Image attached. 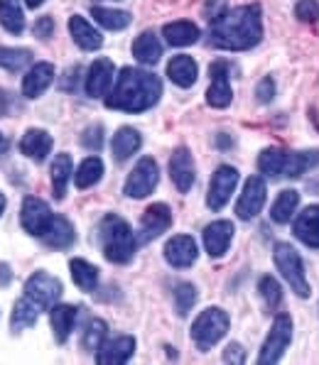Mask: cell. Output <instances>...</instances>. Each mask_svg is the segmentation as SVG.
<instances>
[{"label": "cell", "instance_id": "obj_1", "mask_svg": "<svg viewBox=\"0 0 319 365\" xmlns=\"http://www.w3.org/2000/svg\"><path fill=\"white\" fill-rule=\"evenodd\" d=\"M260 39H263V10L255 3L226 10L216 20H211L209 42L216 49L245 52V49H253Z\"/></svg>", "mask_w": 319, "mask_h": 365}, {"label": "cell", "instance_id": "obj_2", "mask_svg": "<svg viewBox=\"0 0 319 365\" xmlns=\"http://www.w3.org/2000/svg\"><path fill=\"white\" fill-rule=\"evenodd\" d=\"M160 96L162 81L158 74L126 66V69H121L113 91L106 93V108L123 110V113H143V110L153 108Z\"/></svg>", "mask_w": 319, "mask_h": 365}, {"label": "cell", "instance_id": "obj_3", "mask_svg": "<svg viewBox=\"0 0 319 365\" xmlns=\"http://www.w3.org/2000/svg\"><path fill=\"white\" fill-rule=\"evenodd\" d=\"M98 240H101L103 257L108 262L126 265V262H131L133 255H136V245H138L136 233L131 231L126 218L116 216V213L103 216V221H101V226H98Z\"/></svg>", "mask_w": 319, "mask_h": 365}, {"label": "cell", "instance_id": "obj_4", "mask_svg": "<svg viewBox=\"0 0 319 365\" xmlns=\"http://www.w3.org/2000/svg\"><path fill=\"white\" fill-rule=\"evenodd\" d=\"M228 324L231 322H228V314L223 309H204L192 324V341L197 344L199 351H209L228 334Z\"/></svg>", "mask_w": 319, "mask_h": 365}, {"label": "cell", "instance_id": "obj_5", "mask_svg": "<svg viewBox=\"0 0 319 365\" xmlns=\"http://www.w3.org/2000/svg\"><path fill=\"white\" fill-rule=\"evenodd\" d=\"M273 260H275L280 274L288 279L290 289H293L298 297H302V299H307V297L312 294V289L305 277V265H302L300 252L288 243H278L275 250H273Z\"/></svg>", "mask_w": 319, "mask_h": 365}, {"label": "cell", "instance_id": "obj_6", "mask_svg": "<svg viewBox=\"0 0 319 365\" xmlns=\"http://www.w3.org/2000/svg\"><path fill=\"white\" fill-rule=\"evenodd\" d=\"M290 341H293V319L288 314H278L273 319V329L268 334L265 344L260 348V356H258V363L260 365H273L283 358V353L288 351Z\"/></svg>", "mask_w": 319, "mask_h": 365}, {"label": "cell", "instance_id": "obj_7", "mask_svg": "<svg viewBox=\"0 0 319 365\" xmlns=\"http://www.w3.org/2000/svg\"><path fill=\"white\" fill-rule=\"evenodd\" d=\"M158 182H160L158 162L153 157H140L138 165L133 167V172L128 174L123 192H126V196H131V199H145V196L155 192Z\"/></svg>", "mask_w": 319, "mask_h": 365}, {"label": "cell", "instance_id": "obj_8", "mask_svg": "<svg viewBox=\"0 0 319 365\" xmlns=\"http://www.w3.org/2000/svg\"><path fill=\"white\" fill-rule=\"evenodd\" d=\"M61 282L54 274L44 272V269H37L27 277L25 282V297L32 299L40 309H52L59 302L61 297Z\"/></svg>", "mask_w": 319, "mask_h": 365}, {"label": "cell", "instance_id": "obj_9", "mask_svg": "<svg viewBox=\"0 0 319 365\" xmlns=\"http://www.w3.org/2000/svg\"><path fill=\"white\" fill-rule=\"evenodd\" d=\"M236 184H238L236 167L221 165L219 170L214 172V177H211L209 194H206V206H209L211 211H221L223 206L228 204L231 194L236 192Z\"/></svg>", "mask_w": 319, "mask_h": 365}, {"label": "cell", "instance_id": "obj_10", "mask_svg": "<svg viewBox=\"0 0 319 365\" xmlns=\"http://www.w3.org/2000/svg\"><path fill=\"white\" fill-rule=\"evenodd\" d=\"M54 213L47 206V201L37 199V196H25L22 199V209H20V223L30 235H37L42 238V233L49 228Z\"/></svg>", "mask_w": 319, "mask_h": 365}, {"label": "cell", "instance_id": "obj_11", "mask_svg": "<svg viewBox=\"0 0 319 365\" xmlns=\"http://www.w3.org/2000/svg\"><path fill=\"white\" fill-rule=\"evenodd\" d=\"M265 199H268L265 182H263L260 177H248L245 179L243 192H240L238 204H236V216L240 218V221H250V218H255L263 211V206H265Z\"/></svg>", "mask_w": 319, "mask_h": 365}, {"label": "cell", "instance_id": "obj_12", "mask_svg": "<svg viewBox=\"0 0 319 365\" xmlns=\"http://www.w3.org/2000/svg\"><path fill=\"white\" fill-rule=\"evenodd\" d=\"M172 226V211L167 204H150L145 213L140 216V235L138 243H150L160 238L167 228Z\"/></svg>", "mask_w": 319, "mask_h": 365}, {"label": "cell", "instance_id": "obj_13", "mask_svg": "<svg viewBox=\"0 0 319 365\" xmlns=\"http://www.w3.org/2000/svg\"><path fill=\"white\" fill-rule=\"evenodd\" d=\"M228 61L216 59L214 64L209 66V76H211V86L206 91V103L211 108H226L228 103L233 101V91L231 83H228Z\"/></svg>", "mask_w": 319, "mask_h": 365}, {"label": "cell", "instance_id": "obj_14", "mask_svg": "<svg viewBox=\"0 0 319 365\" xmlns=\"http://www.w3.org/2000/svg\"><path fill=\"white\" fill-rule=\"evenodd\" d=\"M113 71H116V66H113V61H111V59L101 57V59L93 61V64L88 66V71H86V78H83L86 96L103 98L106 93H108L111 83H113V76H116Z\"/></svg>", "mask_w": 319, "mask_h": 365}, {"label": "cell", "instance_id": "obj_15", "mask_svg": "<svg viewBox=\"0 0 319 365\" xmlns=\"http://www.w3.org/2000/svg\"><path fill=\"white\" fill-rule=\"evenodd\" d=\"M170 179L175 182L177 192L187 194L194 187L197 179V167H194L192 153L187 148H177L170 157Z\"/></svg>", "mask_w": 319, "mask_h": 365}, {"label": "cell", "instance_id": "obj_16", "mask_svg": "<svg viewBox=\"0 0 319 365\" xmlns=\"http://www.w3.org/2000/svg\"><path fill=\"white\" fill-rule=\"evenodd\" d=\"M199 257V248L197 240L192 235H175V238L167 240L165 245V260L170 262L172 267L184 269L189 265H194Z\"/></svg>", "mask_w": 319, "mask_h": 365}, {"label": "cell", "instance_id": "obj_17", "mask_svg": "<svg viewBox=\"0 0 319 365\" xmlns=\"http://www.w3.org/2000/svg\"><path fill=\"white\" fill-rule=\"evenodd\" d=\"M136 353V339L133 336H116V339H106V344L96 351L98 365H123L131 361Z\"/></svg>", "mask_w": 319, "mask_h": 365}, {"label": "cell", "instance_id": "obj_18", "mask_svg": "<svg viewBox=\"0 0 319 365\" xmlns=\"http://www.w3.org/2000/svg\"><path fill=\"white\" fill-rule=\"evenodd\" d=\"M54 81V64L49 61H37L27 69L25 78H22V96L25 98H37L49 88V83Z\"/></svg>", "mask_w": 319, "mask_h": 365}, {"label": "cell", "instance_id": "obj_19", "mask_svg": "<svg viewBox=\"0 0 319 365\" xmlns=\"http://www.w3.org/2000/svg\"><path fill=\"white\" fill-rule=\"evenodd\" d=\"M233 238V223L231 221H214L204 228V248L211 257H221L228 250Z\"/></svg>", "mask_w": 319, "mask_h": 365}, {"label": "cell", "instance_id": "obj_20", "mask_svg": "<svg viewBox=\"0 0 319 365\" xmlns=\"http://www.w3.org/2000/svg\"><path fill=\"white\" fill-rule=\"evenodd\" d=\"M69 32L71 39L76 42V47L86 49V52H96V49L103 47V35L86 18H81V15H71Z\"/></svg>", "mask_w": 319, "mask_h": 365}, {"label": "cell", "instance_id": "obj_21", "mask_svg": "<svg viewBox=\"0 0 319 365\" xmlns=\"http://www.w3.org/2000/svg\"><path fill=\"white\" fill-rule=\"evenodd\" d=\"M20 153L35 162H44L52 153V135L40 128H32L20 138Z\"/></svg>", "mask_w": 319, "mask_h": 365}, {"label": "cell", "instance_id": "obj_22", "mask_svg": "<svg viewBox=\"0 0 319 365\" xmlns=\"http://www.w3.org/2000/svg\"><path fill=\"white\" fill-rule=\"evenodd\" d=\"M76 240V233H74V226L66 216H54L49 228L42 233V243L52 250H64L69 248L71 243Z\"/></svg>", "mask_w": 319, "mask_h": 365}, {"label": "cell", "instance_id": "obj_23", "mask_svg": "<svg viewBox=\"0 0 319 365\" xmlns=\"http://www.w3.org/2000/svg\"><path fill=\"white\" fill-rule=\"evenodd\" d=\"M197 76H199L197 61L192 57H187V54H177V57H172L170 64H167V78H170L172 83H177L180 88L194 86Z\"/></svg>", "mask_w": 319, "mask_h": 365}, {"label": "cell", "instance_id": "obj_24", "mask_svg": "<svg viewBox=\"0 0 319 365\" xmlns=\"http://www.w3.org/2000/svg\"><path fill=\"white\" fill-rule=\"evenodd\" d=\"M293 231L298 235V240H302L305 245L319 248V204L307 206V209L300 213Z\"/></svg>", "mask_w": 319, "mask_h": 365}, {"label": "cell", "instance_id": "obj_25", "mask_svg": "<svg viewBox=\"0 0 319 365\" xmlns=\"http://www.w3.org/2000/svg\"><path fill=\"white\" fill-rule=\"evenodd\" d=\"M49 322H52V331L57 344H66L76 324V307L74 304H54L49 309Z\"/></svg>", "mask_w": 319, "mask_h": 365}, {"label": "cell", "instance_id": "obj_26", "mask_svg": "<svg viewBox=\"0 0 319 365\" xmlns=\"http://www.w3.org/2000/svg\"><path fill=\"white\" fill-rule=\"evenodd\" d=\"M162 35H165V42L170 44V47H189V44L199 42L201 32L194 22L177 20V22H170V25L162 27Z\"/></svg>", "mask_w": 319, "mask_h": 365}, {"label": "cell", "instance_id": "obj_27", "mask_svg": "<svg viewBox=\"0 0 319 365\" xmlns=\"http://www.w3.org/2000/svg\"><path fill=\"white\" fill-rule=\"evenodd\" d=\"M71 172H74V162H71V155L61 153L52 160V167H49V174H52V192L54 199L61 201L66 196V187H69Z\"/></svg>", "mask_w": 319, "mask_h": 365}, {"label": "cell", "instance_id": "obj_28", "mask_svg": "<svg viewBox=\"0 0 319 365\" xmlns=\"http://www.w3.org/2000/svg\"><path fill=\"white\" fill-rule=\"evenodd\" d=\"M133 57L145 66L158 64L160 57H162V44H160L158 35H153V32H143V35H138L136 42H133Z\"/></svg>", "mask_w": 319, "mask_h": 365}, {"label": "cell", "instance_id": "obj_29", "mask_svg": "<svg viewBox=\"0 0 319 365\" xmlns=\"http://www.w3.org/2000/svg\"><path fill=\"white\" fill-rule=\"evenodd\" d=\"M140 145H143V138H140V133L136 128H121V130L113 135V140H111V150H113V157L118 162L136 155L140 150Z\"/></svg>", "mask_w": 319, "mask_h": 365}, {"label": "cell", "instance_id": "obj_30", "mask_svg": "<svg viewBox=\"0 0 319 365\" xmlns=\"http://www.w3.org/2000/svg\"><path fill=\"white\" fill-rule=\"evenodd\" d=\"M37 317H40V307H37L32 299H27V297H22V299L15 302V307H13L10 327H13V331L32 329L37 324Z\"/></svg>", "mask_w": 319, "mask_h": 365}, {"label": "cell", "instance_id": "obj_31", "mask_svg": "<svg viewBox=\"0 0 319 365\" xmlns=\"http://www.w3.org/2000/svg\"><path fill=\"white\" fill-rule=\"evenodd\" d=\"M69 269H71V279H74V284L81 292H93L98 287V269H96V265L81 260V257H74V260L69 262Z\"/></svg>", "mask_w": 319, "mask_h": 365}, {"label": "cell", "instance_id": "obj_32", "mask_svg": "<svg viewBox=\"0 0 319 365\" xmlns=\"http://www.w3.org/2000/svg\"><path fill=\"white\" fill-rule=\"evenodd\" d=\"M0 25L10 35L25 32V15H22L20 0H0Z\"/></svg>", "mask_w": 319, "mask_h": 365}, {"label": "cell", "instance_id": "obj_33", "mask_svg": "<svg viewBox=\"0 0 319 365\" xmlns=\"http://www.w3.org/2000/svg\"><path fill=\"white\" fill-rule=\"evenodd\" d=\"M91 15H93V20L103 27V30H111V32L126 30V27L131 25V15H128L126 10H113V8H103V5H93Z\"/></svg>", "mask_w": 319, "mask_h": 365}, {"label": "cell", "instance_id": "obj_34", "mask_svg": "<svg viewBox=\"0 0 319 365\" xmlns=\"http://www.w3.org/2000/svg\"><path fill=\"white\" fill-rule=\"evenodd\" d=\"M319 165V150H305V153H288L285 162V177H300V174L315 170Z\"/></svg>", "mask_w": 319, "mask_h": 365}, {"label": "cell", "instance_id": "obj_35", "mask_svg": "<svg viewBox=\"0 0 319 365\" xmlns=\"http://www.w3.org/2000/svg\"><path fill=\"white\" fill-rule=\"evenodd\" d=\"M300 204V194L295 189H285V192L278 194V199L273 201V209H270V218L275 223H288L293 218V213L298 211Z\"/></svg>", "mask_w": 319, "mask_h": 365}, {"label": "cell", "instance_id": "obj_36", "mask_svg": "<svg viewBox=\"0 0 319 365\" xmlns=\"http://www.w3.org/2000/svg\"><path fill=\"white\" fill-rule=\"evenodd\" d=\"M101 177H103V162L98 157H86L79 165V170L74 172V184L76 189H88L98 184Z\"/></svg>", "mask_w": 319, "mask_h": 365}, {"label": "cell", "instance_id": "obj_37", "mask_svg": "<svg viewBox=\"0 0 319 365\" xmlns=\"http://www.w3.org/2000/svg\"><path fill=\"white\" fill-rule=\"evenodd\" d=\"M32 64V52L30 49H20V47H0V69L5 71H25Z\"/></svg>", "mask_w": 319, "mask_h": 365}, {"label": "cell", "instance_id": "obj_38", "mask_svg": "<svg viewBox=\"0 0 319 365\" xmlns=\"http://www.w3.org/2000/svg\"><path fill=\"white\" fill-rule=\"evenodd\" d=\"M285 162H288V153L280 148H268L263 150L258 157V170L265 174V177H280L285 170Z\"/></svg>", "mask_w": 319, "mask_h": 365}, {"label": "cell", "instance_id": "obj_39", "mask_svg": "<svg viewBox=\"0 0 319 365\" xmlns=\"http://www.w3.org/2000/svg\"><path fill=\"white\" fill-rule=\"evenodd\" d=\"M106 339H108V324H106L103 319H91L88 327L83 329L81 346L86 348V351H98V348L106 344Z\"/></svg>", "mask_w": 319, "mask_h": 365}, {"label": "cell", "instance_id": "obj_40", "mask_svg": "<svg viewBox=\"0 0 319 365\" xmlns=\"http://www.w3.org/2000/svg\"><path fill=\"white\" fill-rule=\"evenodd\" d=\"M172 297H175V309L180 317H187L192 307L197 304V289L189 282H177L175 289H172Z\"/></svg>", "mask_w": 319, "mask_h": 365}, {"label": "cell", "instance_id": "obj_41", "mask_svg": "<svg viewBox=\"0 0 319 365\" xmlns=\"http://www.w3.org/2000/svg\"><path fill=\"white\" fill-rule=\"evenodd\" d=\"M258 292L263 297V302H265V307L270 309H278L280 302H283V289H280L278 279L273 277V274H263V277L258 279Z\"/></svg>", "mask_w": 319, "mask_h": 365}, {"label": "cell", "instance_id": "obj_42", "mask_svg": "<svg viewBox=\"0 0 319 365\" xmlns=\"http://www.w3.org/2000/svg\"><path fill=\"white\" fill-rule=\"evenodd\" d=\"M81 145L86 150H91V153H98L103 148V125H98V123L88 125L81 135Z\"/></svg>", "mask_w": 319, "mask_h": 365}, {"label": "cell", "instance_id": "obj_43", "mask_svg": "<svg viewBox=\"0 0 319 365\" xmlns=\"http://www.w3.org/2000/svg\"><path fill=\"white\" fill-rule=\"evenodd\" d=\"M295 15L300 22H317L319 20V0H298Z\"/></svg>", "mask_w": 319, "mask_h": 365}, {"label": "cell", "instance_id": "obj_44", "mask_svg": "<svg viewBox=\"0 0 319 365\" xmlns=\"http://www.w3.org/2000/svg\"><path fill=\"white\" fill-rule=\"evenodd\" d=\"M273 96H275V81L270 76H263L255 86V98H258V103H270Z\"/></svg>", "mask_w": 319, "mask_h": 365}, {"label": "cell", "instance_id": "obj_45", "mask_svg": "<svg viewBox=\"0 0 319 365\" xmlns=\"http://www.w3.org/2000/svg\"><path fill=\"white\" fill-rule=\"evenodd\" d=\"M32 32H35L37 39H49L54 32V20L52 18H40L35 22V27H32Z\"/></svg>", "mask_w": 319, "mask_h": 365}, {"label": "cell", "instance_id": "obj_46", "mask_svg": "<svg viewBox=\"0 0 319 365\" xmlns=\"http://www.w3.org/2000/svg\"><path fill=\"white\" fill-rule=\"evenodd\" d=\"M79 71H81V66H74V69L66 71V76L59 81V88H61V91H66V93H74V91H76V81H79Z\"/></svg>", "mask_w": 319, "mask_h": 365}, {"label": "cell", "instance_id": "obj_47", "mask_svg": "<svg viewBox=\"0 0 319 365\" xmlns=\"http://www.w3.org/2000/svg\"><path fill=\"white\" fill-rule=\"evenodd\" d=\"M223 361L226 363H243L245 361V351L240 344H228L226 351H223Z\"/></svg>", "mask_w": 319, "mask_h": 365}, {"label": "cell", "instance_id": "obj_48", "mask_svg": "<svg viewBox=\"0 0 319 365\" xmlns=\"http://www.w3.org/2000/svg\"><path fill=\"white\" fill-rule=\"evenodd\" d=\"M223 13H226V0H209L206 3V18L209 20H216Z\"/></svg>", "mask_w": 319, "mask_h": 365}, {"label": "cell", "instance_id": "obj_49", "mask_svg": "<svg viewBox=\"0 0 319 365\" xmlns=\"http://www.w3.org/2000/svg\"><path fill=\"white\" fill-rule=\"evenodd\" d=\"M10 282H13V269L5 262H0V287H8Z\"/></svg>", "mask_w": 319, "mask_h": 365}, {"label": "cell", "instance_id": "obj_50", "mask_svg": "<svg viewBox=\"0 0 319 365\" xmlns=\"http://www.w3.org/2000/svg\"><path fill=\"white\" fill-rule=\"evenodd\" d=\"M216 145H219L221 150L223 148H231V138H226V135H219V138H216Z\"/></svg>", "mask_w": 319, "mask_h": 365}, {"label": "cell", "instance_id": "obj_51", "mask_svg": "<svg viewBox=\"0 0 319 365\" xmlns=\"http://www.w3.org/2000/svg\"><path fill=\"white\" fill-rule=\"evenodd\" d=\"M42 3H44V0H25V5H27V8H32V10L40 8Z\"/></svg>", "mask_w": 319, "mask_h": 365}, {"label": "cell", "instance_id": "obj_52", "mask_svg": "<svg viewBox=\"0 0 319 365\" xmlns=\"http://www.w3.org/2000/svg\"><path fill=\"white\" fill-rule=\"evenodd\" d=\"M8 148H10V143H8V140L3 138V133H0V155H3V153H5V150H8Z\"/></svg>", "mask_w": 319, "mask_h": 365}, {"label": "cell", "instance_id": "obj_53", "mask_svg": "<svg viewBox=\"0 0 319 365\" xmlns=\"http://www.w3.org/2000/svg\"><path fill=\"white\" fill-rule=\"evenodd\" d=\"M5 204H8V199H5V196L0 194V216H3V211H5Z\"/></svg>", "mask_w": 319, "mask_h": 365}]
</instances>
